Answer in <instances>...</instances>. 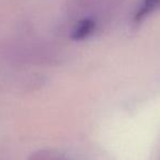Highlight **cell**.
<instances>
[{
	"mask_svg": "<svg viewBox=\"0 0 160 160\" xmlns=\"http://www.w3.org/2000/svg\"><path fill=\"white\" fill-rule=\"evenodd\" d=\"M160 9V0H143L141 6L135 12L133 17V21L135 24H139L143 22L146 18L152 12L159 10Z\"/></svg>",
	"mask_w": 160,
	"mask_h": 160,
	"instance_id": "2",
	"label": "cell"
},
{
	"mask_svg": "<svg viewBox=\"0 0 160 160\" xmlns=\"http://www.w3.org/2000/svg\"><path fill=\"white\" fill-rule=\"evenodd\" d=\"M96 28L97 21L94 18H83L73 26L71 33H70V37L72 40H75V42L84 40L91 35H93Z\"/></svg>",
	"mask_w": 160,
	"mask_h": 160,
	"instance_id": "1",
	"label": "cell"
}]
</instances>
